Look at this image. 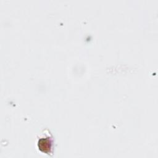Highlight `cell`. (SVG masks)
<instances>
[{
  "instance_id": "1",
  "label": "cell",
  "mask_w": 158,
  "mask_h": 158,
  "mask_svg": "<svg viewBox=\"0 0 158 158\" xmlns=\"http://www.w3.org/2000/svg\"><path fill=\"white\" fill-rule=\"evenodd\" d=\"M37 146L38 149L42 153L49 156H52L54 148V139L52 134L48 129L44 130L40 135Z\"/></svg>"
}]
</instances>
